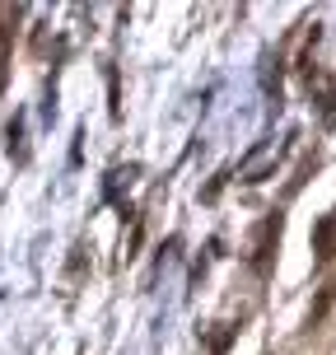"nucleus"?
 Masks as SVG:
<instances>
[{
  "label": "nucleus",
  "instance_id": "f03ea898",
  "mask_svg": "<svg viewBox=\"0 0 336 355\" xmlns=\"http://www.w3.org/2000/svg\"><path fill=\"white\" fill-rule=\"evenodd\" d=\"M332 225H336V211H332Z\"/></svg>",
  "mask_w": 336,
  "mask_h": 355
},
{
  "label": "nucleus",
  "instance_id": "f257e3e1",
  "mask_svg": "<svg viewBox=\"0 0 336 355\" xmlns=\"http://www.w3.org/2000/svg\"><path fill=\"white\" fill-rule=\"evenodd\" d=\"M5 56H10V28H0V85H5Z\"/></svg>",
  "mask_w": 336,
  "mask_h": 355
}]
</instances>
